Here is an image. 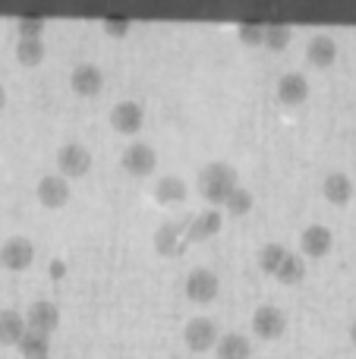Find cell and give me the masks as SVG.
Masks as SVG:
<instances>
[{
  "instance_id": "6da1fadb",
  "label": "cell",
  "mask_w": 356,
  "mask_h": 359,
  "mask_svg": "<svg viewBox=\"0 0 356 359\" xmlns=\"http://www.w3.org/2000/svg\"><path fill=\"white\" fill-rule=\"evenodd\" d=\"M237 186H240L237 170L224 161H212L199 170V192L205 202L224 205V198L231 196V189H237Z\"/></svg>"
},
{
  "instance_id": "7a4b0ae2",
  "label": "cell",
  "mask_w": 356,
  "mask_h": 359,
  "mask_svg": "<svg viewBox=\"0 0 356 359\" xmlns=\"http://www.w3.org/2000/svg\"><path fill=\"white\" fill-rule=\"evenodd\" d=\"M218 325L212 322V318L205 316H196L186 322V328H183V341H186V347L193 350V353H208V350L218 344Z\"/></svg>"
},
{
  "instance_id": "3957f363",
  "label": "cell",
  "mask_w": 356,
  "mask_h": 359,
  "mask_svg": "<svg viewBox=\"0 0 356 359\" xmlns=\"http://www.w3.org/2000/svg\"><path fill=\"white\" fill-rule=\"evenodd\" d=\"M22 318H25V331H35V334L50 337L57 331V325H60V309H57L50 299H35Z\"/></svg>"
},
{
  "instance_id": "277c9868",
  "label": "cell",
  "mask_w": 356,
  "mask_h": 359,
  "mask_svg": "<svg viewBox=\"0 0 356 359\" xmlns=\"http://www.w3.org/2000/svg\"><path fill=\"white\" fill-rule=\"evenodd\" d=\"M57 168L60 177H85L92 170V151L79 142H67L57 151Z\"/></svg>"
},
{
  "instance_id": "5b68a950",
  "label": "cell",
  "mask_w": 356,
  "mask_h": 359,
  "mask_svg": "<svg viewBox=\"0 0 356 359\" xmlns=\"http://www.w3.org/2000/svg\"><path fill=\"white\" fill-rule=\"evenodd\" d=\"M120 164H123V170L130 177H149L151 170H155V164H158V155H155V149H151V145L132 142V145H126V149H123Z\"/></svg>"
},
{
  "instance_id": "8992f818",
  "label": "cell",
  "mask_w": 356,
  "mask_h": 359,
  "mask_svg": "<svg viewBox=\"0 0 356 359\" xmlns=\"http://www.w3.org/2000/svg\"><path fill=\"white\" fill-rule=\"evenodd\" d=\"M35 262V246L25 236H10V240L0 246V265L10 268V271H22Z\"/></svg>"
},
{
  "instance_id": "52a82bcc",
  "label": "cell",
  "mask_w": 356,
  "mask_h": 359,
  "mask_svg": "<svg viewBox=\"0 0 356 359\" xmlns=\"http://www.w3.org/2000/svg\"><path fill=\"white\" fill-rule=\"evenodd\" d=\"M284 328H287V318H284V312L278 309V306H259V309L252 312V331H256L262 341L281 337Z\"/></svg>"
},
{
  "instance_id": "ba28073f",
  "label": "cell",
  "mask_w": 356,
  "mask_h": 359,
  "mask_svg": "<svg viewBox=\"0 0 356 359\" xmlns=\"http://www.w3.org/2000/svg\"><path fill=\"white\" fill-rule=\"evenodd\" d=\"M186 224L189 217H183V221H167L158 227L155 233V249L161 255H180L183 252V243H186Z\"/></svg>"
},
{
  "instance_id": "9c48e42d",
  "label": "cell",
  "mask_w": 356,
  "mask_h": 359,
  "mask_svg": "<svg viewBox=\"0 0 356 359\" xmlns=\"http://www.w3.org/2000/svg\"><path fill=\"white\" fill-rule=\"evenodd\" d=\"M218 274L208 271V268H196V271H189L186 278V297L193 299V303H212L214 297H218Z\"/></svg>"
},
{
  "instance_id": "30bf717a",
  "label": "cell",
  "mask_w": 356,
  "mask_h": 359,
  "mask_svg": "<svg viewBox=\"0 0 356 359\" xmlns=\"http://www.w3.org/2000/svg\"><path fill=\"white\" fill-rule=\"evenodd\" d=\"M38 202L44 208H63L69 202V180L60 174H48L38 180Z\"/></svg>"
},
{
  "instance_id": "8fae6325",
  "label": "cell",
  "mask_w": 356,
  "mask_h": 359,
  "mask_svg": "<svg viewBox=\"0 0 356 359\" xmlns=\"http://www.w3.org/2000/svg\"><path fill=\"white\" fill-rule=\"evenodd\" d=\"M331 246H334V236L322 224H313V227H306L300 233V249L306 259H322V255L331 252Z\"/></svg>"
},
{
  "instance_id": "7c38bea8",
  "label": "cell",
  "mask_w": 356,
  "mask_h": 359,
  "mask_svg": "<svg viewBox=\"0 0 356 359\" xmlns=\"http://www.w3.org/2000/svg\"><path fill=\"white\" fill-rule=\"evenodd\" d=\"M142 104H136V101H120V104H114L111 111V126L117 133H126V136H132V133L142 130Z\"/></svg>"
},
{
  "instance_id": "4fadbf2b",
  "label": "cell",
  "mask_w": 356,
  "mask_h": 359,
  "mask_svg": "<svg viewBox=\"0 0 356 359\" xmlns=\"http://www.w3.org/2000/svg\"><path fill=\"white\" fill-rule=\"evenodd\" d=\"M69 86H73L76 95H98L101 86H104V73H101V67H95V63H79V67L73 69V76H69Z\"/></svg>"
},
{
  "instance_id": "5bb4252c",
  "label": "cell",
  "mask_w": 356,
  "mask_h": 359,
  "mask_svg": "<svg viewBox=\"0 0 356 359\" xmlns=\"http://www.w3.org/2000/svg\"><path fill=\"white\" fill-rule=\"evenodd\" d=\"M309 95V82L303 73H284L281 79H278V101L287 107H296L303 104Z\"/></svg>"
},
{
  "instance_id": "9a60e30c",
  "label": "cell",
  "mask_w": 356,
  "mask_h": 359,
  "mask_svg": "<svg viewBox=\"0 0 356 359\" xmlns=\"http://www.w3.org/2000/svg\"><path fill=\"white\" fill-rule=\"evenodd\" d=\"M221 230V211L218 208H208L202 215H193L186 224V243H202L208 236H214Z\"/></svg>"
},
{
  "instance_id": "2e32d148",
  "label": "cell",
  "mask_w": 356,
  "mask_h": 359,
  "mask_svg": "<svg viewBox=\"0 0 356 359\" xmlns=\"http://www.w3.org/2000/svg\"><path fill=\"white\" fill-rule=\"evenodd\" d=\"M214 350H218V359H249L252 356V344L246 334H240V331H231V334H221L218 344H214Z\"/></svg>"
},
{
  "instance_id": "e0dca14e",
  "label": "cell",
  "mask_w": 356,
  "mask_h": 359,
  "mask_svg": "<svg viewBox=\"0 0 356 359\" xmlns=\"http://www.w3.org/2000/svg\"><path fill=\"white\" fill-rule=\"evenodd\" d=\"M306 57L313 67H328L338 57V44H334L331 35H313L306 44Z\"/></svg>"
},
{
  "instance_id": "ac0fdd59",
  "label": "cell",
  "mask_w": 356,
  "mask_h": 359,
  "mask_svg": "<svg viewBox=\"0 0 356 359\" xmlns=\"http://www.w3.org/2000/svg\"><path fill=\"white\" fill-rule=\"evenodd\" d=\"M322 192H325V198L331 205H347L353 196V183L347 174H328L325 183H322Z\"/></svg>"
},
{
  "instance_id": "d6986e66",
  "label": "cell",
  "mask_w": 356,
  "mask_h": 359,
  "mask_svg": "<svg viewBox=\"0 0 356 359\" xmlns=\"http://www.w3.org/2000/svg\"><path fill=\"white\" fill-rule=\"evenodd\" d=\"M155 198L161 205H183L186 202V183L180 177H161L155 183Z\"/></svg>"
},
{
  "instance_id": "ffe728a7",
  "label": "cell",
  "mask_w": 356,
  "mask_h": 359,
  "mask_svg": "<svg viewBox=\"0 0 356 359\" xmlns=\"http://www.w3.org/2000/svg\"><path fill=\"white\" fill-rule=\"evenodd\" d=\"M22 334H25V318L16 309L0 312V344H19Z\"/></svg>"
},
{
  "instance_id": "44dd1931",
  "label": "cell",
  "mask_w": 356,
  "mask_h": 359,
  "mask_svg": "<svg viewBox=\"0 0 356 359\" xmlns=\"http://www.w3.org/2000/svg\"><path fill=\"white\" fill-rule=\"evenodd\" d=\"M16 347H19V353H22V359H38V356L50 353V337L35 334V331H25V334L19 337Z\"/></svg>"
},
{
  "instance_id": "7402d4cb",
  "label": "cell",
  "mask_w": 356,
  "mask_h": 359,
  "mask_svg": "<svg viewBox=\"0 0 356 359\" xmlns=\"http://www.w3.org/2000/svg\"><path fill=\"white\" fill-rule=\"evenodd\" d=\"M16 60L22 63V67H38V63L44 60V41L41 38H19Z\"/></svg>"
},
{
  "instance_id": "603a6c76",
  "label": "cell",
  "mask_w": 356,
  "mask_h": 359,
  "mask_svg": "<svg viewBox=\"0 0 356 359\" xmlns=\"http://www.w3.org/2000/svg\"><path fill=\"white\" fill-rule=\"evenodd\" d=\"M290 25H284V22H262V44L265 48H271V50H284L290 44Z\"/></svg>"
},
{
  "instance_id": "cb8c5ba5",
  "label": "cell",
  "mask_w": 356,
  "mask_h": 359,
  "mask_svg": "<svg viewBox=\"0 0 356 359\" xmlns=\"http://www.w3.org/2000/svg\"><path fill=\"white\" fill-rule=\"evenodd\" d=\"M275 278L281 280V284H300V280L306 278V262H303L300 255H287V259L281 262V268L275 271Z\"/></svg>"
},
{
  "instance_id": "d4e9b609",
  "label": "cell",
  "mask_w": 356,
  "mask_h": 359,
  "mask_svg": "<svg viewBox=\"0 0 356 359\" xmlns=\"http://www.w3.org/2000/svg\"><path fill=\"white\" fill-rule=\"evenodd\" d=\"M287 255L290 252L281 246V243H265V246L259 249V268H262V271H268V274H275Z\"/></svg>"
},
{
  "instance_id": "484cf974",
  "label": "cell",
  "mask_w": 356,
  "mask_h": 359,
  "mask_svg": "<svg viewBox=\"0 0 356 359\" xmlns=\"http://www.w3.org/2000/svg\"><path fill=\"white\" fill-rule=\"evenodd\" d=\"M224 208H227V215H246V211L252 208V192L249 189H243V186H237V189H231V196L224 198Z\"/></svg>"
},
{
  "instance_id": "4316f807",
  "label": "cell",
  "mask_w": 356,
  "mask_h": 359,
  "mask_svg": "<svg viewBox=\"0 0 356 359\" xmlns=\"http://www.w3.org/2000/svg\"><path fill=\"white\" fill-rule=\"evenodd\" d=\"M16 29H19V38H41L44 19L41 16H19Z\"/></svg>"
},
{
  "instance_id": "83f0119b",
  "label": "cell",
  "mask_w": 356,
  "mask_h": 359,
  "mask_svg": "<svg viewBox=\"0 0 356 359\" xmlns=\"http://www.w3.org/2000/svg\"><path fill=\"white\" fill-rule=\"evenodd\" d=\"M101 25H104V32H107V35H114V38H123L126 32H130V25H132V22H130V19H126V16H107Z\"/></svg>"
},
{
  "instance_id": "f1b7e54d",
  "label": "cell",
  "mask_w": 356,
  "mask_h": 359,
  "mask_svg": "<svg viewBox=\"0 0 356 359\" xmlns=\"http://www.w3.org/2000/svg\"><path fill=\"white\" fill-rule=\"evenodd\" d=\"M240 38L246 44H262V22H240Z\"/></svg>"
},
{
  "instance_id": "f546056e",
  "label": "cell",
  "mask_w": 356,
  "mask_h": 359,
  "mask_svg": "<svg viewBox=\"0 0 356 359\" xmlns=\"http://www.w3.org/2000/svg\"><path fill=\"white\" fill-rule=\"evenodd\" d=\"M350 344H353V347H356V322L350 325Z\"/></svg>"
},
{
  "instance_id": "4dcf8cb0",
  "label": "cell",
  "mask_w": 356,
  "mask_h": 359,
  "mask_svg": "<svg viewBox=\"0 0 356 359\" xmlns=\"http://www.w3.org/2000/svg\"><path fill=\"white\" fill-rule=\"evenodd\" d=\"M4 101H6V92H4V86H0V107H4Z\"/></svg>"
},
{
  "instance_id": "1f68e13d",
  "label": "cell",
  "mask_w": 356,
  "mask_h": 359,
  "mask_svg": "<svg viewBox=\"0 0 356 359\" xmlns=\"http://www.w3.org/2000/svg\"><path fill=\"white\" fill-rule=\"evenodd\" d=\"M38 359H50V356H38Z\"/></svg>"
}]
</instances>
